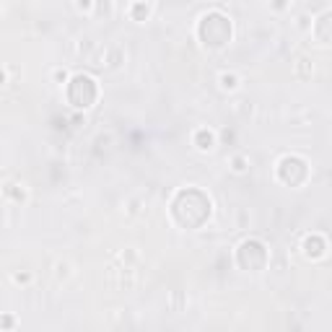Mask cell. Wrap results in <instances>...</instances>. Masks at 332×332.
<instances>
[{
  "label": "cell",
  "mask_w": 332,
  "mask_h": 332,
  "mask_svg": "<svg viewBox=\"0 0 332 332\" xmlns=\"http://www.w3.org/2000/svg\"><path fill=\"white\" fill-rule=\"evenodd\" d=\"M119 63H122V50H117V47L109 50V63H107V65H109V67H117Z\"/></svg>",
  "instance_id": "30bf717a"
},
{
  "label": "cell",
  "mask_w": 332,
  "mask_h": 332,
  "mask_svg": "<svg viewBox=\"0 0 332 332\" xmlns=\"http://www.w3.org/2000/svg\"><path fill=\"white\" fill-rule=\"evenodd\" d=\"M75 11H81V13H91L94 11V3H86V0H78V3H75Z\"/></svg>",
  "instance_id": "4fadbf2b"
},
{
  "label": "cell",
  "mask_w": 332,
  "mask_h": 332,
  "mask_svg": "<svg viewBox=\"0 0 332 332\" xmlns=\"http://www.w3.org/2000/svg\"><path fill=\"white\" fill-rule=\"evenodd\" d=\"M73 275V265L67 260H60V262H55V278L57 281H67V278Z\"/></svg>",
  "instance_id": "52a82bcc"
},
{
  "label": "cell",
  "mask_w": 332,
  "mask_h": 332,
  "mask_svg": "<svg viewBox=\"0 0 332 332\" xmlns=\"http://www.w3.org/2000/svg\"><path fill=\"white\" fill-rule=\"evenodd\" d=\"M3 192L8 195V198H11L13 202H26V198H29V192L24 190V187H21V184H13V182L5 184V187H3Z\"/></svg>",
  "instance_id": "3957f363"
},
{
  "label": "cell",
  "mask_w": 332,
  "mask_h": 332,
  "mask_svg": "<svg viewBox=\"0 0 332 332\" xmlns=\"http://www.w3.org/2000/svg\"><path fill=\"white\" fill-rule=\"evenodd\" d=\"M133 283H135L133 270H130V267H125V270H122V278H119V285H122V288H133Z\"/></svg>",
  "instance_id": "9c48e42d"
},
{
  "label": "cell",
  "mask_w": 332,
  "mask_h": 332,
  "mask_svg": "<svg viewBox=\"0 0 332 332\" xmlns=\"http://www.w3.org/2000/svg\"><path fill=\"white\" fill-rule=\"evenodd\" d=\"M138 260V252L135 249H127V252H122V262H135Z\"/></svg>",
  "instance_id": "e0dca14e"
},
{
  "label": "cell",
  "mask_w": 332,
  "mask_h": 332,
  "mask_svg": "<svg viewBox=\"0 0 332 332\" xmlns=\"http://www.w3.org/2000/svg\"><path fill=\"white\" fill-rule=\"evenodd\" d=\"M299 73L301 75H309V73H312V65H309V60L304 57V60H299Z\"/></svg>",
  "instance_id": "5bb4252c"
},
{
  "label": "cell",
  "mask_w": 332,
  "mask_h": 332,
  "mask_svg": "<svg viewBox=\"0 0 332 332\" xmlns=\"http://www.w3.org/2000/svg\"><path fill=\"white\" fill-rule=\"evenodd\" d=\"M94 11H99V13H112V3H94Z\"/></svg>",
  "instance_id": "2e32d148"
},
{
  "label": "cell",
  "mask_w": 332,
  "mask_h": 332,
  "mask_svg": "<svg viewBox=\"0 0 332 332\" xmlns=\"http://www.w3.org/2000/svg\"><path fill=\"white\" fill-rule=\"evenodd\" d=\"M52 81H55L57 86H63V83L67 81V70H63V67H55V70H52Z\"/></svg>",
  "instance_id": "8fae6325"
},
{
  "label": "cell",
  "mask_w": 332,
  "mask_h": 332,
  "mask_svg": "<svg viewBox=\"0 0 332 332\" xmlns=\"http://www.w3.org/2000/svg\"><path fill=\"white\" fill-rule=\"evenodd\" d=\"M5 83H8V70L0 67V86H5Z\"/></svg>",
  "instance_id": "ac0fdd59"
},
{
  "label": "cell",
  "mask_w": 332,
  "mask_h": 332,
  "mask_svg": "<svg viewBox=\"0 0 332 332\" xmlns=\"http://www.w3.org/2000/svg\"><path fill=\"white\" fill-rule=\"evenodd\" d=\"M192 140H195V148L198 150H213L216 148V133L208 130V127H198Z\"/></svg>",
  "instance_id": "7a4b0ae2"
},
{
  "label": "cell",
  "mask_w": 332,
  "mask_h": 332,
  "mask_svg": "<svg viewBox=\"0 0 332 332\" xmlns=\"http://www.w3.org/2000/svg\"><path fill=\"white\" fill-rule=\"evenodd\" d=\"M127 213H130V216H138V213H140V202H138V200H130V202H127Z\"/></svg>",
  "instance_id": "9a60e30c"
},
{
  "label": "cell",
  "mask_w": 332,
  "mask_h": 332,
  "mask_svg": "<svg viewBox=\"0 0 332 332\" xmlns=\"http://www.w3.org/2000/svg\"><path fill=\"white\" fill-rule=\"evenodd\" d=\"M11 281L16 283V285H29V283L34 281V275H32V273H13Z\"/></svg>",
  "instance_id": "ba28073f"
},
{
  "label": "cell",
  "mask_w": 332,
  "mask_h": 332,
  "mask_svg": "<svg viewBox=\"0 0 332 332\" xmlns=\"http://www.w3.org/2000/svg\"><path fill=\"white\" fill-rule=\"evenodd\" d=\"M301 249H304V257L319 260V257H324V252H327V241H324V236H319V233H309L304 239V244H301Z\"/></svg>",
  "instance_id": "6da1fadb"
},
{
  "label": "cell",
  "mask_w": 332,
  "mask_h": 332,
  "mask_svg": "<svg viewBox=\"0 0 332 332\" xmlns=\"http://www.w3.org/2000/svg\"><path fill=\"white\" fill-rule=\"evenodd\" d=\"M218 83H221L223 91H236L239 83H241V78H239L236 73H221V75H218Z\"/></svg>",
  "instance_id": "277c9868"
},
{
  "label": "cell",
  "mask_w": 332,
  "mask_h": 332,
  "mask_svg": "<svg viewBox=\"0 0 332 332\" xmlns=\"http://www.w3.org/2000/svg\"><path fill=\"white\" fill-rule=\"evenodd\" d=\"M229 166H231L233 174H244V171L249 169V158H247L244 153H233L231 161H229Z\"/></svg>",
  "instance_id": "5b68a950"
},
{
  "label": "cell",
  "mask_w": 332,
  "mask_h": 332,
  "mask_svg": "<svg viewBox=\"0 0 332 332\" xmlns=\"http://www.w3.org/2000/svg\"><path fill=\"white\" fill-rule=\"evenodd\" d=\"M150 13H153V5H143V3H133V5H130L133 21H146Z\"/></svg>",
  "instance_id": "8992f818"
},
{
  "label": "cell",
  "mask_w": 332,
  "mask_h": 332,
  "mask_svg": "<svg viewBox=\"0 0 332 332\" xmlns=\"http://www.w3.org/2000/svg\"><path fill=\"white\" fill-rule=\"evenodd\" d=\"M13 324H16V319H13L11 314H3V316H0V330L11 332V330H13Z\"/></svg>",
  "instance_id": "7c38bea8"
}]
</instances>
